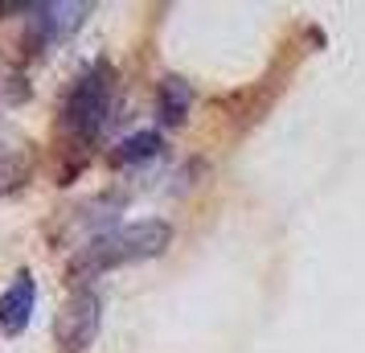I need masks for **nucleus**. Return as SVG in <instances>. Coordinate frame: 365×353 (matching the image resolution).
<instances>
[{"instance_id":"8","label":"nucleus","mask_w":365,"mask_h":353,"mask_svg":"<svg viewBox=\"0 0 365 353\" xmlns=\"http://www.w3.org/2000/svg\"><path fill=\"white\" fill-rule=\"evenodd\" d=\"M160 152V135L156 132H140L132 135V140H123L115 152V165H135V160H148V156H156Z\"/></svg>"},{"instance_id":"9","label":"nucleus","mask_w":365,"mask_h":353,"mask_svg":"<svg viewBox=\"0 0 365 353\" xmlns=\"http://www.w3.org/2000/svg\"><path fill=\"white\" fill-rule=\"evenodd\" d=\"M34 4H25V0H0V21L9 17V13H29Z\"/></svg>"},{"instance_id":"5","label":"nucleus","mask_w":365,"mask_h":353,"mask_svg":"<svg viewBox=\"0 0 365 353\" xmlns=\"http://www.w3.org/2000/svg\"><path fill=\"white\" fill-rule=\"evenodd\" d=\"M34 304H37V284L29 271H21L17 280L0 292V333L17 337L34 317Z\"/></svg>"},{"instance_id":"2","label":"nucleus","mask_w":365,"mask_h":353,"mask_svg":"<svg viewBox=\"0 0 365 353\" xmlns=\"http://www.w3.org/2000/svg\"><path fill=\"white\" fill-rule=\"evenodd\" d=\"M107 103H111V70L107 66H91L70 86L66 107H62V128L78 140H91L99 132L103 116H107Z\"/></svg>"},{"instance_id":"7","label":"nucleus","mask_w":365,"mask_h":353,"mask_svg":"<svg viewBox=\"0 0 365 353\" xmlns=\"http://www.w3.org/2000/svg\"><path fill=\"white\" fill-rule=\"evenodd\" d=\"M25 181H29V160L21 152H0V198H9Z\"/></svg>"},{"instance_id":"4","label":"nucleus","mask_w":365,"mask_h":353,"mask_svg":"<svg viewBox=\"0 0 365 353\" xmlns=\"http://www.w3.org/2000/svg\"><path fill=\"white\" fill-rule=\"evenodd\" d=\"M91 13V4H78V0H53V4H34L29 9V29L41 46H50V41H62L70 37L83 17Z\"/></svg>"},{"instance_id":"1","label":"nucleus","mask_w":365,"mask_h":353,"mask_svg":"<svg viewBox=\"0 0 365 353\" xmlns=\"http://www.w3.org/2000/svg\"><path fill=\"white\" fill-rule=\"evenodd\" d=\"M168 222H132V226H123V230H111V235L95 238V242H86L83 251L74 255V263H70V284H86V280H95L103 271L111 267H123V263H140V259H152V255H160L168 247Z\"/></svg>"},{"instance_id":"3","label":"nucleus","mask_w":365,"mask_h":353,"mask_svg":"<svg viewBox=\"0 0 365 353\" xmlns=\"http://www.w3.org/2000/svg\"><path fill=\"white\" fill-rule=\"evenodd\" d=\"M95 337H99V296L91 287H78L53 317V345L58 353H86Z\"/></svg>"},{"instance_id":"6","label":"nucleus","mask_w":365,"mask_h":353,"mask_svg":"<svg viewBox=\"0 0 365 353\" xmlns=\"http://www.w3.org/2000/svg\"><path fill=\"white\" fill-rule=\"evenodd\" d=\"M189 111V86L181 78H165L160 83V119L165 123H181Z\"/></svg>"}]
</instances>
